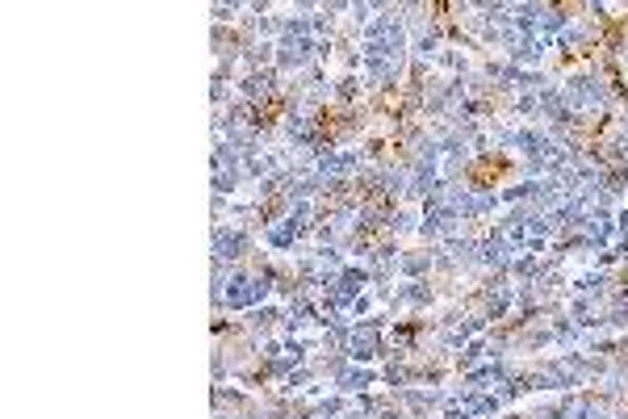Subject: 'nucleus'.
Masks as SVG:
<instances>
[{"label": "nucleus", "mask_w": 628, "mask_h": 419, "mask_svg": "<svg viewBox=\"0 0 628 419\" xmlns=\"http://www.w3.org/2000/svg\"><path fill=\"white\" fill-rule=\"evenodd\" d=\"M507 172V159H482L478 168H474V180L482 185V180H490V176H503Z\"/></svg>", "instance_id": "nucleus-1"}]
</instances>
